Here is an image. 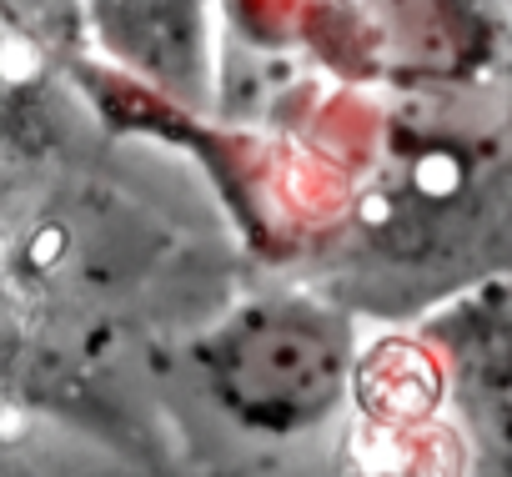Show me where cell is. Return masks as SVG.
<instances>
[{
    "label": "cell",
    "mask_w": 512,
    "mask_h": 477,
    "mask_svg": "<svg viewBox=\"0 0 512 477\" xmlns=\"http://www.w3.org/2000/svg\"><path fill=\"white\" fill-rule=\"evenodd\" d=\"M357 317L307 287L256 292L186 342L196 392L236 432L292 442L352 407L362 362Z\"/></svg>",
    "instance_id": "cell-1"
},
{
    "label": "cell",
    "mask_w": 512,
    "mask_h": 477,
    "mask_svg": "<svg viewBox=\"0 0 512 477\" xmlns=\"http://www.w3.org/2000/svg\"><path fill=\"white\" fill-rule=\"evenodd\" d=\"M0 477H21V472H16V467H6V462H0Z\"/></svg>",
    "instance_id": "cell-3"
},
{
    "label": "cell",
    "mask_w": 512,
    "mask_h": 477,
    "mask_svg": "<svg viewBox=\"0 0 512 477\" xmlns=\"http://www.w3.org/2000/svg\"><path fill=\"white\" fill-rule=\"evenodd\" d=\"M422 332L442 357L467 477H512V282H482L437 302Z\"/></svg>",
    "instance_id": "cell-2"
}]
</instances>
